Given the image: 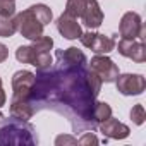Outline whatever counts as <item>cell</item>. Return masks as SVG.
Listing matches in <instances>:
<instances>
[{
	"instance_id": "cell-1",
	"label": "cell",
	"mask_w": 146,
	"mask_h": 146,
	"mask_svg": "<svg viewBox=\"0 0 146 146\" xmlns=\"http://www.w3.org/2000/svg\"><path fill=\"white\" fill-rule=\"evenodd\" d=\"M65 14L72 17H81L90 29H96L103 23V12L96 0H67Z\"/></svg>"
},
{
	"instance_id": "cell-2",
	"label": "cell",
	"mask_w": 146,
	"mask_h": 146,
	"mask_svg": "<svg viewBox=\"0 0 146 146\" xmlns=\"http://www.w3.org/2000/svg\"><path fill=\"white\" fill-rule=\"evenodd\" d=\"M38 137L35 127L28 120L12 119L7 125L0 129V144H36Z\"/></svg>"
},
{
	"instance_id": "cell-3",
	"label": "cell",
	"mask_w": 146,
	"mask_h": 146,
	"mask_svg": "<svg viewBox=\"0 0 146 146\" xmlns=\"http://www.w3.org/2000/svg\"><path fill=\"white\" fill-rule=\"evenodd\" d=\"M16 24H17V31L28 38V40H36L43 35V28L45 24L38 19V16L33 12V9H26L24 12H21L17 17H16Z\"/></svg>"
},
{
	"instance_id": "cell-4",
	"label": "cell",
	"mask_w": 146,
	"mask_h": 146,
	"mask_svg": "<svg viewBox=\"0 0 146 146\" xmlns=\"http://www.w3.org/2000/svg\"><path fill=\"white\" fill-rule=\"evenodd\" d=\"M79 40L86 48H90L96 55H105V53H108L115 48V40L112 36H105V35H100V33L88 31V33H83L79 36Z\"/></svg>"
},
{
	"instance_id": "cell-5",
	"label": "cell",
	"mask_w": 146,
	"mask_h": 146,
	"mask_svg": "<svg viewBox=\"0 0 146 146\" xmlns=\"http://www.w3.org/2000/svg\"><path fill=\"white\" fill-rule=\"evenodd\" d=\"M91 70L102 79V83H112L119 76V67L113 64L112 58L105 55H96L91 58Z\"/></svg>"
},
{
	"instance_id": "cell-6",
	"label": "cell",
	"mask_w": 146,
	"mask_h": 146,
	"mask_svg": "<svg viewBox=\"0 0 146 146\" xmlns=\"http://www.w3.org/2000/svg\"><path fill=\"white\" fill-rule=\"evenodd\" d=\"M33 84H35V74L33 72L17 70L12 78V88H14L12 100H29Z\"/></svg>"
},
{
	"instance_id": "cell-7",
	"label": "cell",
	"mask_w": 146,
	"mask_h": 146,
	"mask_svg": "<svg viewBox=\"0 0 146 146\" xmlns=\"http://www.w3.org/2000/svg\"><path fill=\"white\" fill-rule=\"evenodd\" d=\"M120 36L125 40H136L144 38V26L141 23L139 14L136 12H125L120 19Z\"/></svg>"
},
{
	"instance_id": "cell-8",
	"label": "cell",
	"mask_w": 146,
	"mask_h": 146,
	"mask_svg": "<svg viewBox=\"0 0 146 146\" xmlns=\"http://www.w3.org/2000/svg\"><path fill=\"white\" fill-rule=\"evenodd\" d=\"M117 50L120 55L132 58L134 62L141 64L146 60V46H144V38H136V40H125L122 38L117 43Z\"/></svg>"
},
{
	"instance_id": "cell-9",
	"label": "cell",
	"mask_w": 146,
	"mask_h": 146,
	"mask_svg": "<svg viewBox=\"0 0 146 146\" xmlns=\"http://www.w3.org/2000/svg\"><path fill=\"white\" fill-rule=\"evenodd\" d=\"M55 55H57L58 69H78V67L86 65V55L76 46H70L67 50H57Z\"/></svg>"
},
{
	"instance_id": "cell-10",
	"label": "cell",
	"mask_w": 146,
	"mask_h": 146,
	"mask_svg": "<svg viewBox=\"0 0 146 146\" xmlns=\"http://www.w3.org/2000/svg\"><path fill=\"white\" fill-rule=\"evenodd\" d=\"M115 81H117V90L125 96L141 95L146 88V81L141 74H122L117 76Z\"/></svg>"
},
{
	"instance_id": "cell-11",
	"label": "cell",
	"mask_w": 146,
	"mask_h": 146,
	"mask_svg": "<svg viewBox=\"0 0 146 146\" xmlns=\"http://www.w3.org/2000/svg\"><path fill=\"white\" fill-rule=\"evenodd\" d=\"M57 29H58V33H60L64 38H67V40H78V38L83 35V29H81L78 19L72 17V16H69V14H65V12L58 17V21H57Z\"/></svg>"
},
{
	"instance_id": "cell-12",
	"label": "cell",
	"mask_w": 146,
	"mask_h": 146,
	"mask_svg": "<svg viewBox=\"0 0 146 146\" xmlns=\"http://www.w3.org/2000/svg\"><path fill=\"white\" fill-rule=\"evenodd\" d=\"M100 131L103 132V136H108V137H113V139H125L129 136V132H131L125 124L119 122L112 115L100 124Z\"/></svg>"
},
{
	"instance_id": "cell-13",
	"label": "cell",
	"mask_w": 146,
	"mask_h": 146,
	"mask_svg": "<svg viewBox=\"0 0 146 146\" xmlns=\"http://www.w3.org/2000/svg\"><path fill=\"white\" fill-rule=\"evenodd\" d=\"M35 113V107L29 100H12L11 105V119L16 120H29Z\"/></svg>"
},
{
	"instance_id": "cell-14",
	"label": "cell",
	"mask_w": 146,
	"mask_h": 146,
	"mask_svg": "<svg viewBox=\"0 0 146 146\" xmlns=\"http://www.w3.org/2000/svg\"><path fill=\"white\" fill-rule=\"evenodd\" d=\"M112 115V108L108 103L105 102H95L91 112H90V122L93 127H96L98 124H102L103 120H107L108 117Z\"/></svg>"
},
{
	"instance_id": "cell-15",
	"label": "cell",
	"mask_w": 146,
	"mask_h": 146,
	"mask_svg": "<svg viewBox=\"0 0 146 146\" xmlns=\"http://www.w3.org/2000/svg\"><path fill=\"white\" fill-rule=\"evenodd\" d=\"M17 31V24L16 19L9 17V16H0V36L9 38Z\"/></svg>"
},
{
	"instance_id": "cell-16",
	"label": "cell",
	"mask_w": 146,
	"mask_h": 146,
	"mask_svg": "<svg viewBox=\"0 0 146 146\" xmlns=\"http://www.w3.org/2000/svg\"><path fill=\"white\" fill-rule=\"evenodd\" d=\"M31 9H33V12L38 16V19H40L45 26L52 21V11H50V7H46V5H43V4H36V5H31Z\"/></svg>"
},
{
	"instance_id": "cell-17",
	"label": "cell",
	"mask_w": 146,
	"mask_h": 146,
	"mask_svg": "<svg viewBox=\"0 0 146 146\" xmlns=\"http://www.w3.org/2000/svg\"><path fill=\"white\" fill-rule=\"evenodd\" d=\"M16 58L23 64H33V58H35V52H33V46H19L16 50Z\"/></svg>"
},
{
	"instance_id": "cell-18",
	"label": "cell",
	"mask_w": 146,
	"mask_h": 146,
	"mask_svg": "<svg viewBox=\"0 0 146 146\" xmlns=\"http://www.w3.org/2000/svg\"><path fill=\"white\" fill-rule=\"evenodd\" d=\"M131 119H132V122L137 124V125H141V124L144 122L146 113H144V107H143L141 103H137V105L132 107V110H131Z\"/></svg>"
},
{
	"instance_id": "cell-19",
	"label": "cell",
	"mask_w": 146,
	"mask_h": 146,
	"mask_svg": "<svg viewBox=\"0 0 146 146\" xmlns=\"http://www.w3.org/2000/svg\"><path fill=\"white\" fill-rule=\"evenodd\" d=\"M16 0H0V16L12 17L16 14Z\"/></svg>"
},
{
	"instance_id": "cell-20",
	"label": "cell",
	"mask_w": 146,
	"mask_h": 146,
	"mask_svg": "<svg viewBox=\"0 0 146 146\" xmlns=\"http://www.w3.org/2000/svg\"><path fill=\"white\" fill-rule=\"evenodd\" d=\"M90 143H93V144H98L100 141H98V139H96V137H95L91 132H86V134H84L81 139H78V144H90Z\"/></svg>"
},
{
	"instance_id": "cell-21",
	"label": "cell",
	"mask_w": 146,
	"mask_h": 146,
	"mask_svg": "<svg viewBox=\"0 0 146 146\" xmlns=\"http://www.w3.org/2000/svg\"><path fill=\"white\" fill-rule=\"evenodd\" d=\"M57 144H65V143H70V144H78V139H74V137H69V136H60V137H57V141H55Z\"/></svg>"
},
{
	"instance_id": "cell-22",
	"label": "cell",
	"mask_w": 146,
	"mask_h": 146,
	"mask_svg": "<svg viewBox=\"0 0 146 146\" xmlns=\"http://www.w3.org/2000/svg\"><path fill=\"white\" fill-rule=\"evenodd\" d=\"M7 57H9V50H7V46H5L4 43H0V62H4Z\"/></svg>"
},
{
	"instance_id": "cell-23",
	"label": "cell",
	"mask_w": 146,
	"mask_h": 146,
	"mask_svg": "<svg viewBox=\"0 0 146 146\" xmlns=\"http://www.w3.org/2000/svg\"><path fill=\"white\" fill-rule=\"evenodd\" d=\"M4 103H5V93L2 88V81H0V107H4Z\"/></svg>"
},
{
	"instance_id": "cell-24",
	"label": "cell",
	"mask_w": 146,
	"mask_h": 146,
	"mask_svg": "<svg viewBox=\"0 0 146 146\" xmlns=\"http://www.w3.org/2000/svg\"><path fill=\"white\" fill-rule=\"evenodd\" d=\"M4 120H5V115H4V113H2V112H0V124H2V122H4Z\"/></svg>"
}]
</instances>
